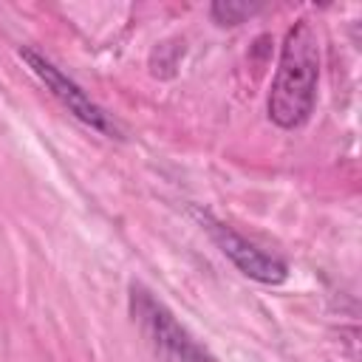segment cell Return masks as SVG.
Segmentation results:
<instances>
[{"label":"cell","instance_id":"cell-1","mask_svg":"<svg viewBox=\"0 0 362 362\" xmlns=\"http://www.w3.org/2000/svg\"><path fill=\"white\" fill-rule=\"evenodd\" d=\"M317 79H320V42L314 28L300 20L288 28L277 74L269 90V119L283 130H297L308 122L317 105Z\"/></svg>","mask_w":362,"mask_h":362},{"label":"cell","instance_id":"cell-3","mask_svg":"<svg viewBox=\"0 0 362 362\" xmlns=\"http://www.w3.org/2000/svg\"><path fill=\"white\" fill-rule=\"evenodd\" d=\"M20 57L28 62V68L42 79V85L68 107V113H74L79 122H85L88 127H93V130H99V133H105V136H119V127H116V122L71 79V76H65L48 57H42L40 51H34V48H20Z\"/></svg>","mask_w":362,"mask_h":362},{"label":"cell","instance_id":"cell-2","mask_svg":"<svg viewBox=\"0 0 362 362\" xmlns=\"http://www.w3.org/2000/svg\"><path fill=\"white\" fill-rule=\"evenodd\" d=\"M130 311L164 362H218V356L209 348H204L173 317V311L164 303H158L147 288L141 286L130 288Z\"/></svg>","mask_w":362,"mask_h":362},{"label":"cell","instance_id":"cell-4","mask_svg":"<svg viewBox=\"0 0 362 362\" xmlns=\"http://www.w3.org/2000/svg\"><path fill=\"white\" fill-rule=\"evenodd\" d=\"M198 218H201V223L206 226V232H209V238L215 240V246L223 252V257H229V260L238 266V272H243L246 277H252V280H257V283H266V286H280V283H286V277H288L286 260H280V257H274V255L257 249L255 243H249L246 238H240L235 229H229V226L221 223V221H212L209 215H198Z\"/></svg>","mask_w":362,"mask_h":362},{"label":"cell","instance_id":"cell-5","mask_svg":"<svg viewBox=\"0 0 362 362\" xmlns=\"http://www.w3.org/2000/svg\"><path fill=\"white\" fill-rule=\"evenodd\" d=\"M255 11H260V6H249V3H238V0H218L209 8V14L218 25H238L246 17H252Z\"/></svg>","mask_w":362,"mask_h":362}]
</instances>
